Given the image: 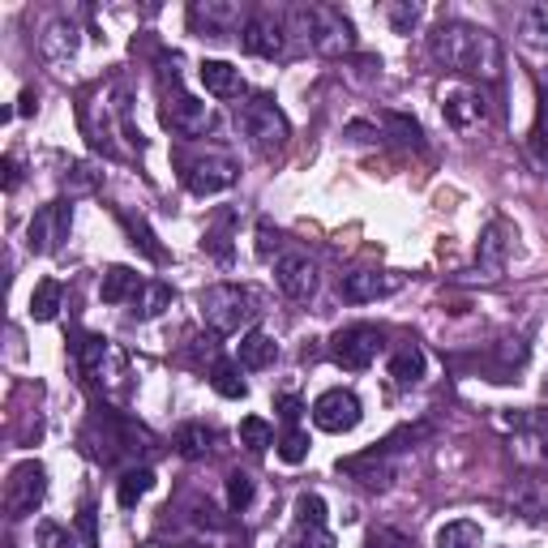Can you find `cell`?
I'll list each match as a JSON object with an SVG mask.
<instances>
[{"instance_id": "6", "label": "cell", "mask_w": 548, "mask_h": 548, "mask_svg": "<svg viewBox=\"0 0 548 548\" xmlns=\"http://www.w3.org/2000/svg\"><path fill=\"white\" fill-rule=\"evenodd\" d=\"M377 352H382V330H373V326H343L330 339V360L339 364V369H352V373L369 369L377 360Z\"/></svg>"}, {"instance_id": "16", "label": "cell", "mask_w": 548, "mask_h": 548, "mask_svg": "<svg viewBox=\"0 0 548 548\" xmlns=\"http://www.w3.org/2000/svg\"><path fill=\"white\" fill-rule=\"evenodd\" d=\"M197 78H202V86L215 99H240L245 95V78H240V69L227 65V60H202V65H197Z\"/></svg>"}, {"instance_id": "37", "label": "cell", "mask_w": 548, "mask_h": 548, "mask_svg": "<svg viewBox=\"0 0 548 548\" xmlns=\"http://www.w3.org/2000/svg\"><path fill=\"white\" fill-rule=\"evenodd\" d=\"M300 411H304V403L296 399V394H279V416L283 420H300Z\"/></svg>"}, {"instance_id": "8", "label": "cell", "mask_w": 548, "mask_h": 548, "mask_svg": "<svg viewBox=\"0 0 548 548\" xmlns=\"http://www.w3.org/2000/svg\"><path fill=\"white\" fill-rule=\"evenodd\" d=\"M185 185L193 197H215L236 185V163L227 155H202V159L185 163Z\"/></svg>"}, {"instance_id": "27", "label": "cell", "mask_w": 548, "mask_h": 548, "mask_svg": "<svg viewBox=\"0 0 548 548\" xmlns=\"http://www.w3.org/2000/svg\"><path fill=\"white\" fill-rule=\"evenodd\" d=\"M210 441H215V433H210L206 424H185V429H176V450L185 454V459H202L210 450Z\"/></svg>"}, {"instance_id": "11", "label": "cell", "mask_w": 548, "mask_h": 548, "mask_svg": "<svg viewBox=\"0 0 548 548\" xmlns=\"http://www.w3.org/2000/svg\"><path fill=\"white\" fill-rule=\"evenodd\" d=\"M189 26L202 39H227L232 30H245V18L227 0H206V5H189Z\"/></svg>"}, {"instance_id": "9", "label": "cell", "mask_w": 548, "mask_h": 548, "mask_svg": "<svg viewBox=\"0 0 548 548\" xmlns=\"http://www.w3.org/2000/svg\"><path fill=\"white\" fill-rule=\"evenodd\" d=\"M313 424L326 433H352L360 424V399L352 390H326L313 403Z\"/></svg>"}, {"instance_id": "17", "label": "cell", "mask_w": 548, "mask_h": 548, "mask_svg": "<svg viewBox=\"0 0 548 548\" xmlns=\"http://www.w3.org/2000/svg\"><path fill=\"white\" fill-rule=\"evenodd\" d=\"M39 48L48 60H56V65H65V60H73V52H78V26H73L69 18H56L48 30H43Z\"/></svg>"}, {"instance_id": "31", "label": "cell", "mask_w": 548, "mask_h": 548, "mask_svg": "<svg viewBox=\"0 0 548 548\" xmlns=\"http://www.w3.org/2000/svg\"><path fill=\"white\" fill-rule=\"evenodd\" d=\"M249 501H253V476H245V471H232V476H227V506L245 510Z\"/></svg>"}, {"instance_id": "35", "label": "cell", "mask_w": 548, "mask_h": 548, "mask_svg": "<svg viewBox=\"0 0 548 548\" xmlns=\"http://www.w3.org/2000/svg\"><path fill=\"white\" fill-rule=\"evenodd\" d=\"M78 536H82V548H95V506L78 510Z\"/></svg>"}, {"instance_id": "22", "label": "cell", "mask_w": 548, "mask_h": 548, "mask_svg": "<svg viewBox=\"0 0 548 548\" xmlns=\"http://www.w3.org/2000/svg\"><path fill=\"white\" fill-rule=\"evenodd\" d=\"M210 386H215L223 399H245V394H249L245 377H240V364H232V360H215V364H210Z\"/></svg>"}, {"instance_id": "3", "label": "cell", "mask_w": 548, "mask_h": 548, "mask_svg": "<svg viewBox=\"0 0 548 548\" xmlns=\"http://www.w3.org/2000/svg\"><path fill=\"white\" fill-rule=\"evenodd\" d=\"M292 22L300 26V35L313 43L322 56H343L356 48V30L330 5H309V9H292Z\"/></svg>"}, {"instance_id": "36", "label": "cell", "mask_w": 548, "mask_h": 548, "mask_svg": "<svg viewBox=\"0 0 548 548\" xmlns=\"http://www.w3.org/2000/svg\"><path fill=\"white\" fill-rule=\"evenodd\" d=\"M386 125L399 133V142H420V125H416V120H407V116H386Z\"/></svg>"}, {"instance_id": "24", "label": "cell", "mask_w": 548, "mask_h": 548, "mask_svg": "<svg viewBox=\"0 0 548 548\" xmlns=\"http://www.w3.org/2000/svg\"><path fill=\"white\" fill-rule=\"evenodd\" d=\"M150 489H155V471H150V467H137V471H125V480H120L116 497H120V506H125V510H133Z\"/></svg>"}, {"instance_id": "32", "label": "cell", "mask_w": 548, "mask_h": 548, "mask_svg": "<svg viewBox=\"0 0 548 548\" xmlns=\"http://www.w3.org/2000/svg\"><path fill=\"white\" fill-rule=\"evenodd\" d=\"M544 506H548V497H544V489H540V484L523 480V484H519V510L527 514V519H540V514H544Z\"/></svg>"}, {"instance_id": "25", "label": "cell", "mask_w": 548, "mask_h": 548, "mask_svg": "<svg viewBox=\"0 0 548 548\" xmlns=\"http://www.w3.org/2000/svg\"><path fill=\"white\" fill-rule=\"evenodd\" d=\"M437 548H480V523L454 519L437 531Z\"/></svg>"}, {"instance_id": "26", "label": "cell", "mask_w": 548, "mask_h": 548, "mask_svg": "<svg viewBox=\"0 0 548 548\" xmlns=\"http://www.w3.org/2000/svg\"><path fill=\"white\" fill-rule=\"evenodd\" d=\"M163 309H172V287L167 283H146L133 300V313L137 317H159Z\"/></svg>"}, {"instance_id": "19", "label": "cell", "mask_w": 548, "mask_h": 548, "mask_svg": "<svg viewBox=\"0 0 548 548\" xmlns=\"http://www.w3.org/2000/svg\"><path fill=\"white\" fill-rule=\"evenodd\" d=\"M279 360V343L270 339L262 330H249L245 339H240V369H270V364Z\"/></svg>"}, {"instance_id": "33", "label": "cell", "mask_w": 548, "mask_h": 548, "mask_svg": "<svg viewBox=\"0 0 548 548\" xmlns=\"http://www.w3.org/2000/svg\"><path fill=\"white\" fill-rule=\"evenodd\" d=\"M279 454H283V463H304L309 459V437H304L300 429H287L283 441H279Z\"/></svg>"}, {"instance_id": "12", "label": "cell", "mask_w": 548, "mask_h": 548, "mask_svg": "<svg viewBox=\"0 0 548 548\" xmlns=\"http://www.w3.org/2000/svg\"><path fill=\"white\" fill-rule=\"evenodd\" d=\"M399 287H403V279L399 274H386V270H352L339 279L343 300H352V304H373L390 292H399Z\"/></svg>"}, {"instance_id": "34", "label": "cell", "mask_w": 548, "mask_h": 548, "mask_svg": "<svg viewBox=\"0 0 548 548\" xmlns=\"http://www.w3.org/2000/svg\"><path fill=\"white\" fill-rule=\"evenodd\" d=\"M390 26H394V35H411V26L420 22V5H390Z\"/></svg>"}, {"instance_id": "2", "label": "cell", "mask_w": 548, "mask_h": 548, "mask_svg": "<svg viewBox=\"0 0 548 548\" xmlns=\"http://www.w3.org/2000/svg\"><path fill=\"white\" fill-rule=\"evenodd\" d=\"M236 125L240 133L249 137L253 150H262V155H274V150L287 146V137H292V125H287V116L274 108V99L266 95H249L236 103Z\"/></svg>"}, {"instance_id": "39", "label": "cell", "mask_w": 548, "mask_h": 548, "mask_svg": "<svg viewBox=\"0 0 548 548\" xmlns=\"http://www.w3.org/2000/svg\"><path fill=\"white\" fill-rule=\"evenodd\" d=\"M35 108H39L35 90H22V99H18V116H35Z\"/></svg>"}, {"instance_id": "15", "label": "cell", "mask_w": 548, "mask_h": 548, "mask_svg": "<svg viewBox=\"0 0 548 548\" xmlns=\"http://www.w3.org/2000/svg\"><path fill=\"white\" fill-rule=\"evenodd\" d=\"M510 245H514V227L506 219H493L489 227H484V236H480V266L489 270V279H497L501 266H506V257H510Z\"/></svg>"}, {"instance_id": "18", "label": "cell", "mask_w": 548, "mask_h": 548, "mask_svg": "<svg viewBox=\"0 0 548 548\" xmlns=\"http://www.w3.org/2000/svg\"><path fill=\"white\" fill-rule=\"evenodd\" d=\"M142 279H137V270L129 266H108L103 270V283H99V296L103 304H125V300H137V292H142Z\"/></svg>"}, {"instance_id": "30", "label": "cell", "mask_w": 548, "mask_h": 548, "mask_svg": "<svg viewBox=\"0 0 548 548\" xmlns=\"http://www.w3.org/2000/svg\"><path fill=\"white\" fill-rule=\"evenodd\" d=\"M523 39L536 43V48H548V5H531L523 13Z\"/></svg>"}, {"instance_id": "28", "label": "cell", "mask_w": 548, "mask_h": 548, "mask_svg": "<svg viewBox=\"0 0 548 548\" xmlns=\"http://www.w3.org/2000/svg\"><path fill=\"white\" fill-rule=\"evenodd\" d=\"M240 446H249L253 454H262L274 446V429L262 420V416H245L240 420Z\"/></svg>"}, {"instance_id": "21", "label": "cell", "mask_w": 548, "mask_h": 548, "mask_svg": "<svg viewBox=\"0 0 548 548\" xmlns=\"http://www.w3.org/2000/svg\"><path fill=\"white\" fill-rule=\"evenodd\" d=\"M60 304H65V287L56 279H43L35 292H30V317H35V322H52L60 313Z\"/></svg>"}, {"instance_id": "5", "label": "cell", "mask_w": 548, "mask_h": 548, "mask_svg": "<svg viewBox=\"0 0 548 548\" xmlns=\"http://www.w3.org/2000/svg\"><path fill=\"white\" fill-rule=\"evenodd\" d=\"M43 493H48V471H43V463L35 459L18 463L5 480V514L9 519H26V514L39 510Z\"/></svg>"}, {"instance_id": "38", "label": "cell", "mask_w": 548, "mask_h": 548, "mask_svg": "<svg viewBox=\"0 0 548 548\" xmlns=\"http://www.w3.org/2000/svg\"><path fill=\"white\" fill-rule=\"evenodd\" d=\"M0 167H5V189L13 193V189L22 185V167H18V159H13V155H5V163H0Z\"/></svg>"}, {"instance_id": "7", "label": "cell", "mask_w": 548, "mask_h": 548, "mask_svg": "<svg viewBox=\"0 0 548 548\" xmlns=\"http://www.w3.org/2000/svg\"><path fill=\"white\" fill-rule=\"evenodd\" d=\"M163 125L172 133H185V137H202L215 129V116H210L206 103H197L185 90H176V78H172V95L163 103Z\"/></svg>"}, {"instance_id": "14", "label": "cell", "mask_w": 548, "mask_h": 548, "mask_svg": "<svg viewBox=\"0 0 548 548\" xmlns=\"http://www.w3.org/2000/svg\"><path fill=\"white\" fill-rule=\"evenodd\" d=\"M240 43H245L249 56H262V60L283 56V22L270 18V13H253L245 30H240Z\"/></svg>"}, {"instance_id": "13", "label": "cell", "mask_w": 548, "mask_h": 548, "mask_svg": "<svg viewBox=\"0 0 548 548\" xmlns=\"http://www.w3.org/2000/svg\"><path fill=\"white\" fill-rule=\"evenodd\" d=\"M274 283H279L283 296L309 300L317 292V266L304 253H283L279 262H274Z\"/></svg>"}, {"instance_id": "23", "label": "cell", "mask_w": 548, "mask_h": 548, "mask_svg": "<svg viewBox=\"0 0 548 548\" xmlns=\"http://www.w3.org/2000/svg\"><path fill=\"white\" fill-rule=\"evenodd\" d=\"M390 377L399 386H416L420 377H424V352L420 347H399V352H394V360H390Z\"/></svg>"}, {"instance_id": "10", "label": "cell", "mask_w": 548, "mask_h": 548, "mask_svg": "<svg viewBox=\"0 0 548 548\" xmlns=\"http://www.w3.org/2000/svg\"><path fill=\"white\" fill-rule=\"evenodd\" d=\"M69 223H73V210L65 202H52L35 210V219H30V253H56L60 240L69 236Z\"/></svg>"}, {"instance_id": "20", "label": "cell", "mask_w": 548, "mask_h": 548, "mask_svg": "<svg viewBox=\"0 0 548 548\" xmlns=\"http://www.w3.org/2000/svg\"><path fill=\"white\" fill-rule=\"evenodd\" d=\"M441 112H446V120L454 129H467L471 120L484 116V103H480V95H471V90H450L446 103H441Z\"/></svg>"}, {"instance_id": "29", "label": "cell", "mask_w": 548, "mask_h": 548, "mask_svg": "<svg viewBox=\"0 0 548 548\" xmlns=\"http://www.w3.org/2000/svg\"><path fill=\"white\" fill-rule=\"evenodd\" d=\"M296 527L300 531L326 527V501L317 497V493H300V501H296Z\"/></svg>"}, {"instance_id": "1", "label": "cell", "mask_w": 548, "mask_h": 548, "mask_svg": "<svg viewBox=\"0 0 548 548\" xmlns=\"http://www.w3.org/2000/svg\"><path fill=\"white\" fill-rule=\"evenodd\" d=\"M429 56L446 69L476 73V78H497L501 69V48L489 30L467 26V22H441L429 35Z\"/></svg>"}, {"instance_id": "4", "label": "cell", "mask_w": 548, "mask_h": 548, "mask_svg": "<svg viewBox=\"0 0 548 548\" xmlns=\"http://www.w3.org/2000/svg\"><path fill=\"white\" fill-rule=\"evenodd\" d=\"M202 317L210 322L215 334H236L240 326H249L257 317V296L249 287H236V283H215L202 292Z\"/></svg>"}]
</instances>
